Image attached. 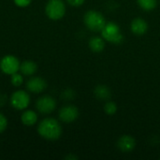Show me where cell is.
Masks as SVG:
<instances>
[{"instance_id":"6da1fadb","label":"cell","mask_w":160,"mask_h":160,"mask_svg":"<svg viewBox=\"0 0 160 160\" xmlns=\"http://www.w3.org/2000/svg\"><path fill=\"white\" fill-rule=\"evenodd\" d=\"M38 132L45 140L56 141L62 134V128L54 118H45L39 123Z\"/></svg>"},{"instance_id":"7a4b0ae2","label":"cell","mask_w":160,"mask_h":160,"mask_svg":"<svg viewBox=\"0 0 160 160\" xmlns=\"http://www.w3.org/2000/svg\"><path fill=\"white\" fill-rule=\"evenodd\" d=\"M83 22L86 27L94 32L101 31L106 24V20L104 16L100 12L96 10L87 11L83 17Z\"/></svg>"},{"instance_id":"3957f363","label":"cell","mask_w":160,"mask_h":160,"mask_svg":"<svg viewBox=\"0 0 160 160\" xmlns=\"http://www.w3.org/2000/svg\"><path fill=\"white\" fill-rule=\"evenodd\" d=\"M101 35L105 40L111 43L119 44L124 40V36L121 32L119 25L113 22H106L105 26L101 30Z\"/></svg>"},{"instance_id":"277c9868","label":"cell","mask_w":160,"mask_h":160,"mask_svg":"<svg viewBox=\"0 0 160 160\" xmlns=\"http://www.w3.org/2000/svg\"><path fill=\"white\" fill-rule=\"evenodd\" d=\"M45 12L51 20H60L66 13V5L63 0H49L45 8Z\"/></svg>"},{"instance_id":"5b68a950","label":"cell","mask_w":160,"mask_h":160,"mask_svg":"<svg viewBox=\"0 0 160 160\" xmlns=\"http://www.w3.org/2000/svg\"><path fill=\"white\" fill-rule=\"evenodd\" d=\"M21 63L14 55H5L0 61V69L7 75H12L20 70Z\"/></svg>"},{"instance_id":"8992f818","label":"cell","mask_w":160,"mask_h":160,"mask_svg":"<svg viewBox=\"0 0 160 160\" xmlns=\"http://www.w3.org/2000/svg\"><path fill=\"white\" fill-rule=\"evenodd\" d=\"M30 103V97L28 93L22 90H18L11 95L10 104L11 106L19 111L25 110Z\"/></svg>"},{"instance_id":"52a82bcc","label":"cell","mask_w":160,"mask_h":160,"mask_svg":"<svg viewBox=\"0 0 160 160\" xmlns=\"http://www.w3.org/2000/svg\"><path fill=\"white\" fill-rule=\"evenodd\" d=\"M37 110L43 114H49L52 112L56 108V101L50 96H44L38 99L36 103Z\"/></svg>"},{"instance_id":"ba28073f","label":"cell","mask_w":160,"mask_h":160,"mask_svg":"<svg viewBox=\"0 0 160 160\" xmlns=\"http://www.w3.org/2000/svg\"><path fill=\"white\" fill-rule=\"evenodd\" d=\"M79 116L78 109L73 105H67L63 107L59 112V118L64 123H72Z\"/></svg>"},{"instance_id":"9c48e42d","label":"cell","mask_w":160,"mask_h":160,"mask_svg":"<svg viewBox=\"0 0 160 160\" xmlns=\"http://www.w3.org/2000/svg\"><path fill=\"white\" fill-rule=\"evenodd\" d=\"M47 87L46 82L40 77H33L26 82V89L34 94H38L44 91Z\"/></svg>"},{"instance_id":"30bf717a","label":"cell","mask_w":160,"mask_h":160,"mask_svg":"<svg viewBox=\"0 0 160 160\" xmlns=\"http://www.w3.org/2000/svg\"><path fill=\"white\" fill-rule=\"evenodd\" d=\"M136 145V141L133 137L129 135H124L121 136L117 142V147L120 151L124 153H129L131 152Z\"/></svg>"},{"instance_id":"8fae6325","label":"cell","mask_w":160,"mask_h":160,"mask_svg":"<svg viewBox=\"0 0 160 160\" xmlns=\"http://www.w3.org/2000/svg\"><path fill=\"white\" fill-rule=\"evenodd\" d=\"M130 27L133 34L137 36H142L148 30V23L145 20L142 18H136L132 21Z\"/></svg>"},{"instance_id":"7c38bea8","label":"cell","mask_w":160,"mask_h":160,"mask_svg":"<svg viewBox=\"0 0 160 160\" xmlns=\"http://www.w3.org/2000/svg\"><path fill=\"white\" fill-rule=\"evenodd\" d=\"M38 69V66L34 61L31 60H26L23 61L21 66H20V71L25 75V76H31L33 75Z\"/></svg>"},{"instance_id":"4fadbf2b","label":"cell","mask_w":160,"mask_h":160,"mask_svg":"<svg viewBox=\"0 0 160 160\" xmlns=\"http://www.w3.org/2000/svg\"><path fill=\"white\" fill-rule=\"evenodd\" d=\"M21 120H22V123L24 126L31 127V126H34L37 123V121H38V115H37V113L34 111L27 110V111H25L22 114Z\"/></svg>"},{"instance_id":"5bb4252c","label":"cell","mask_w":160,"mask_h":160,"mask_svg":"<svg viewBox=\"0 0 160 160\" xmlns=\"http://www.w3.org/2000/svg\"><path fill=\"white\" fill-rule=\"evenodd\" d=\"M89 47L95 52H100L105 48V41L103 38L93 37L89 40Z\"/></svg>"},{"instance_id":"9a60e30c","label":"cell","mask_w":160,"mask_h":160,"mask_svg":"<svg viewBox=\"0 0 160 160\" xmlns=\"http://www.w3.org/2000/svg\"><path fill=\"white\" fill-rule=\"evenodd\" d=\"M95 96L97 97V98L100 100H108L110 99L112 93H111V90L107 86L98 85L95 89Z\"/></svg>"},{"instance_id":"2e32d148","label":"cell","mask_w":160,"mask_h":160,"mask_svg":"<svg viewBox=\"0 0 160 160\" xmlns=\"http://www.w3.org/2000/svg\"><path fill=\"white\" fill-rule=\"evenodd\" d=\"M137 1H138L139 6L146 11L153 10L157 7V4H158L157 0H137Z\"/></svg>"},{"instance_id":"e0dca14e","label":"cell","mask_w":160,"mask_h":160,"mask_svg":"<svg viewBox=\"0 0 160 160\" xmlns=\"http://www.w3.org/2000/svg\"><path fill=\"white\" fill-rule=\"evenodd\" d=\"M104 111L107 114L112 115L117 112V105L112 101H108L104 106Z\"/></svg>"},{"instance_id":"ac0fdd59","label":"cell","mask_w":160,"mask_h":160,"mask_svg":"<svg viewBox=\"0 0 160 160\" xmlns=\"http://www.w3.org/2000/svg\"><path fill=\"white\" fill-rule=\"evenodd\" d=\"M22 82H23V79H22V75L18 74L17 72L11 75V83H12L14 86H17V87H18V86L22 85Z\"/></svg>"},{"instance_id":"d6986e66","label":"cell","mask_w":160,"mask_h":160,"mask_svg":"<svg viewBox=\"0 0 160 160\" xmlns=\"http://www.w3.org/2000/svg\"><path fill=\"white\" fill-rule=\"evenodd\" d=\"M7 127H8V120L6 116L0 112V134L6 130Z\"/></svg>"},{"instance_id":"ffe728a7","label":"cell","mask_w":160,"mask_h":160,"mask_svg":"<svg viewBox=\"0 0 160 160\" xmlns=\"http://www.w3.org/2000/svg\"><path fill=\"white\" fill-rule=\"evenodd\" d=\"M13 1H14L16 6H18L20 8H25L31 4L32 0H13Z\"/></svg>"},{"instance_id":"44dd1931","label":"cell","mask_w":160,"mask_h":160,"mask_svg":"<svg viewBox=\"0 0 160 160\" xmlns=\"http://www.w3.org/2000/svg\"><path fill=\"white\" fill-rule=\"evenodd\" d=\"M67 1L70 6L73 7H80L84 3V0H67Z\"/></svg>"},{"instance_id":"7402d4cb","label":"cell","mask_w":160,"mask_h":160,"mask_svg":"<svg viewBox=\"0 0 160 160\" xmlns=\"http://www.w3.org/2000/svg\"><path fill=\"white\" fill-rule=\"evenodd\" d=\"M78 158L77 157H74V156H68L66 158V159H77Z\"/></svg>"}]
</instances>
